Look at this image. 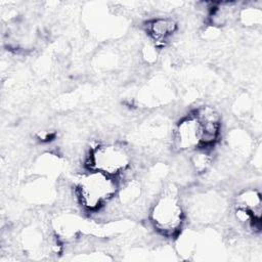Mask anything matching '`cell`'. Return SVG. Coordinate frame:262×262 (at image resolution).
<instances>
[{"label": "cell", "mask_w": 262, "mask_h": 262, "mask_svg": "<svg viewBox=\"0 0 262 262\" xmlns=\"http://www.w3.org/2000/svg\"><path fill=\"white\" fill-rule=\"evenodd\" d=\"M131 162V152L122 143L106 142L91 149L88 157V169L117 178L129 170Z\"/></svg>", "instance_id": "7a4b0ae2"}, {"label": "cell", "mask_w": 262, "mask_h": 262, "mask_svg": "<svg viewBox=\"0 0 262 262\" xmlns=\"http://www.w3.org/2000/svg\"><path fill=\"white\" fill-rule=\"evenodd\" d=\"M202 146L198 122L191 113L176 125L172 132V147L176 151H192Z\"/></svg>", "instance_id": "277c9868"}, {"label": "cell", "mask_w": 262, "mask_h": 262, "mask_svg": "<svg viewBox=\"0 0 262 262\" xmlns=\"http://www.w3.org/2000/svg\"><path fill=\"white\" fill-rule=\"evenodd\" d=\"M146 33L157 46H164L177 30L176 21L171 17H156L146 23Z\"/></svg>", "instance_id": "8992f818"}, {"label": "cell", "mask_w": 262, "mask_h": 262, "mask_svg": "<svg viewBox=\"0 0 262 262\" xmlns=\"http://www.w3.org/2000/svg\"><path fill=\"white\" fill-rule=\"evenodd\" d=\"M119 191L116 177L88 169L78 179L76 195L80 205L87 211H99L108 205Z\"/></svg>", "instance_id": "6da1fadb"}, {"label": "cell", "mask_w": 262, "mask_h": 262, "mask_svg": "<svg viewBox=\"0 0 262 262\" xmlns=\"http://www.w3.org/2000/svg\"><path fill=\"white\" fill-rule=\"evenodd\" d=\"M154 227L165 236L177 234L183 224L184 211L179 198L169 190L155 202L149 214Z\"/></svg>", "instance_id": "3957f363"}, {"label": "cell", "mask_w": 262, "mask_h": 262, "mask_svg": "<svg viewBox=\"0 0 262 262\" xmlns=\"http://www.w3.org/2000/svg\"><path fill=\"white\" fill-rule=\"evenodd\" d=\"M192 114L201 131L202 146L213 145L217 141L221 131V117L219 113L213 106L203 105Z\"/></svg>", "instance_id": "5b68a950"}, {"label": "cell", "mask_w": 262, "mask_h": 262, "mask_svg": "<svg viewBox=\"0 0 262 262\" xmlns=\"http://www.w3.org/2000/svg\"><path fill=\"white\" fill-rule=\"evenodd\" d=\"M190 164L195 172L203 173L205 172L210 165L212 164V156L207 149V146H201L191 151Z\"/></svg>", "instance_id": "ba28073f"}, {"label": "cell", "mask_w": 262, "mask_h": 262, "mask_svg": "<svg viewBox=\"0 0 262 262\" xmlns=\"http://www.w3.org/2000/svg\"><path fill=\"white\" fill-rule=\"evenodd\" d=\"M241 17L246 25H257L260 24L261 21V12L258 9H253V8H248L243 11L241 14Z\"/></svg>", "instance_id": "9c48e42d"}, {"label": "cell", "mask_w": 262, "mask_h": 262, "mask_svg": "<svg viewBox=\"0 0 262 262\" xmlns=\"http://www.w3.org/2000/svg\"><path fill=\"white\" fill-rule=\"evenodd\" d=\"M235 208L245 210L251 215L255 223L260 224L262 200L261 193L257 189L248 188L239 192L235 199Z\"/></svg>", "instance_id": "52a82bcc"}]
</instances>
